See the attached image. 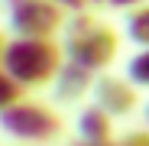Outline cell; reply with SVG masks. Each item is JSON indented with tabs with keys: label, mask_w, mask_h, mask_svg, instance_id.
<instances>
[{
	"label": "cell",
	"mask_w": 149,
	"mask_h": 146,
	"mask_svg": "<svg viewBox=\"0 0 149 146\" xmlns=\"http://www.w3.org/2000/svg\"><path fill=\"white\" fill-rule=\"evenodd\" d=\"M120 146H149V130H133L120 140Z\"/></svg>",
	"instance_id": "cell-11"
},
{
	"label": "cell",
	"mask_w": 149,
	"mask_h": 146,
	"mask_svg": "<svg viewBox=\"0 0 149 146\" xmlns=\"http://www.w3.org/2000/svg\"><path fill=\"white\" fill-rule=\"evenodd\" d=\"M149 0H107V7H113V10H136V7H146Z\"/></svg>",
	"instance_id": "cell-13"
},
{
	"label": "cell",
	"mask_w": 149,
	"mask_h": 146,
	"mask_svg": "<svg viewBox=\"0 0 149 146\" xmlns=\"http://www.w3.org/2000/svg\"><path fill=\"white\" fill-rule=\"evenodd\" d=\"M94 85H97V75L88 71L84 65H74L65 59L58 78L52 81V94L58 104H81L88 94H94Z\"/></svg>",
	"instance_id": "cell-6"
},
{
	"label": "cell",
	"mask_w": 149,
	"mask_h": 146,
	"mask_svg": "<svg viewBox=\"0 0 149 146\" xmlns=\"http://www.w3.org/2000/svg\"><path fill=\"white\" fill-rule=\"evenodd\" d=\"M0 65L23 91L45 88L58 78L65 65V49L55 39H10Z\"/></svg>",
	"instance_id": "cell-2"
},
{
	"label": "cell",
	"mask_w": 149,
	"mask_h": 146,
	"mask_svg": "<svg viewBox=\"0 0 149 146\" xmlns=\"http://www.w3.org/2000/svg\"><path fill=\"white\" fill-rule=\"evenodd\" d=\"M123 29H127V39H130L133 45L149 49V3L130 10L127 20H123Z\"/></svg>",
	"instance_id": "cell-8"
},
{
	"label": "cell",
	"mask_w": 149,
	"mask_h": 146,
	"mask_svg": "<svg viewBox=\"0 0 149 146\" xmlns=\"http://www.w3.org/2000/svg\"><path fill=\"white\" fill-rule=\"evenodd\" d=\"M55 3H58V7H62L68 16H74V13H84L91 0H55Z\"/></svg>",
	"instance_id": "cell-12"
},
{
	"label": "cell",
	"mask_w": 149,
	"mask_h": 146,
	"mask_svg": "<svg viewBox=\"0 0 149 146\" xmlns=\"http://www.w3.org/2000/svg\"><path fill=\"white\" fill-rule=\"evenodd\" d=\"M19 101H23V88L7 75V71H3V65H0V114L10 110V107L19 104Z\"/></svg>",
	"instance_id": "cell-10"
},
{
	"label": "cell",
	"mask_w": 149,
	"mask_h": 146,
	"mask_svg": "<svg viewBox=\"0 0 149 146\" xmlns=\"http://www.w3.org/2000/svg\"><path fill=\"white\" fill-rule=\"evenodd\" d=\"M10 39H13V36H10L7 29H0V62H3V55H7V45H10Z\"/></svg>",
	"instance_id": "cell-14"
},
{
	"label": "cell",
	"mask_w": 149,
	"mask_h": 146,
	"mask_svg": "<svg viewBox=\"0 0 149 146\" xmlns=\"http://www.w3.org/2000/svg\"><path fill=\"white\" fill-rule=\"evenodd\" d=\"M91 3H107V0H91Z\"/></svg>",
	"instance_id": "cell-16"
},
{
	"label": "cell",
	"mask_w": 149,
	"mask_h": 146,
	"mask_svg": "<svg viewBox=\"0 0 149 146\" xmlns=\"http://www.w3.org/2000/svg\"><path fill=\"white\" fill-rule=\"evenodd\" d=\"M74 146H120V143H81V140H78Z\"/></svg>",
	"instance_id": "cell-15"
},
{
	"label": "cell",
	"mask_w": 149,
	"mask_h": 146,
	"mask_svg": "<svg viewBox=\"0 0 149 146\" xmlns=\"http://www.w3.org/2000/svg\"><path fill=\"white\" fill-rule=\"evenodd\" d=\"M7 33L13 39H55L68 13L55 0H7Z\"/></svg>",
	"instance_id": "cell-4"
},
{
	"label": "cell",
	"mask_w": 149,
	"mask_h": 146,
	"mask_svg": "<svg viewBox=\"0 0 149 146\" xmlns=\"http://www.w3.org/2000/svg\"><path fill=\"white\" fill-rule=\"evenodd\" d=\"M62 49H65V59L74 65H84L88 71H104L117 52H120V33L107 23H101L91 10L84 13H74L65 20V29H62Z\"/></svg>",
	"instance_id": "cell-1"
},
{
	"label": "cell",
	"mask_w": 149,
	"mask_h": 146,
	"mask_svg": "<svg viewBox=\"0 0 149 146\" xmlns=\"http://www.w3.org/2000/svg\"><path fill=\"white\" fill-rule=\"evenodd\" d=\"M91 104H97L110 117H130L139 107V91L130 78H117V75H101L94 85Z\"/></svg>",
	"instance_id": "cell-5"
},
{
	"label": "cell",
	"mask_w": 149,
	"mask_h": 146,
	"mask_svg": "<svg viewBox=\"0 0 149 146\" xmlns=\"http://www.w3.org/2000/svg\"><path fill=\"white\" fill-rule=\"evenodd\" d=\"M127 78L136 88H149V49H139V52L127 62Z\"/></svg>",
	"instance_id": "cell-9"
},
{
	"label": "cell",
	"mask_w": 149,
	"mask_h": 146,
	"mask_svg": "<svg viewBox=\"0 0 149 146\" xmlns=\"http://www.w3.org/2000/svg\"><path fill=\"white\" fill-rule=\"evenodd\" d=\"M146 117H149V104H146Z\"/></svg>",
	"instance_id": "cell-17"
},
{
	"label": "cell",
	"mask_w": 149,
	"mask_h": 146,
	"mask_svg": "<svg viewBox=\"0 0 149 146\" xmlns=\"http://www.w3.org/2000/svg\"><path fill=\"white\" fill-rule=\"evenodd\" d=\"M0 130L7 136H13V140H19V143L45 146V143H55L62 136L65 124H62V117H58L55 107L23 97L19 104H13L10 110L0 114Z\"/></svg>",
	"instance_id": "cell-3"
},
{
	"label": "cell",
	"mask_w": 149,
	"mask_h": 146,
	"mask_svg": "<svg viewBox=\"0 0 149 146\" xmlns=\"http://www.w3.org/2000/svg\"><path fill=\"white\" fill-rule=\"evenodd\" d=\"M78 140L81 143H113V117L97 104H88L78 114Z\"/></svg>",
	"instance_id": "cell-7"
}]
</instances>
